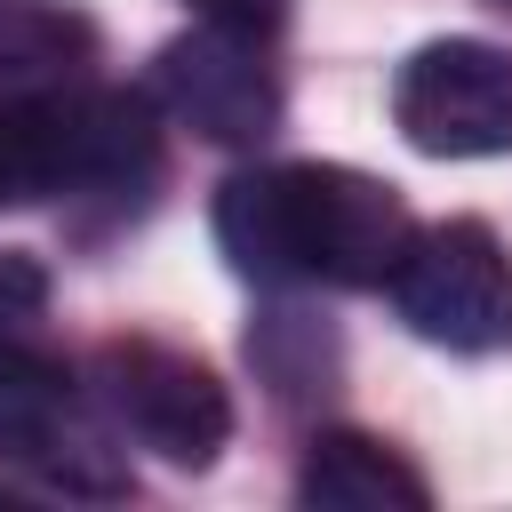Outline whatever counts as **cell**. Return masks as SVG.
<instances>
[{"label": "cell", "instance_id": "cell-1", "mask_svg": "<svg viewBox=\"0 0 512 512\" xmlns=\"http://www.w3.org/2000/svg\"><path fill=\"white\" fill-rule=\"evenodd\" d=\"M408 232L416 216L400 208V192L360 168L288 160V168H240L216 192V248L256 288H312V280L384 288Z\"/></svg>", "mask_w": 512, "mask_h": 512}, {"label": "cell", "instance_id": "cell-2", "mask_svg": "<svg viewBox=\"0 0 512 512\" xmlns=\"http://www.w3.org/2000/svg\"><path fill=\"white\" fill-rule=\"evenodd\" d=\"M392 312L448 352H504L512 344V256L488 224H432L408 232L400 264L384 272Z\"/></svg>", "mask_w": 512, "mask_h": 512}, {"label": "cell", "instance_id": "cell-3", "mask_svg": "<svg viewBox=\"0 0 512 512\" xmlns=\"http://www.w3.org/2000/svg\"><path fill=\"white\" fill-rule=\"evenodd\" d=\"M96 408L120 440L152 448L160 464H216V448L232 440V392L168 344H104L96 352Z\"/></svg>", "mask_w": 512, "mask_h": 512}, {"label": "cell", "instance_id": "cell-4", "mask_svg": "<svg viewBox=\"0 0 512 512\" xmlns=\"http://www.w3.org/2000/svg\"><path fill=\"white\" fill-rule=\"evenodd\" d=\"M40 152H48V192L64 200H104V208H136L160 184V112L136 88H64L40 96Z\"/></svg>", "mask_w": 512, "mask_h": 512}, {"label": "cell", "instance_id": "cell-5", "mask_svg": "<svg viewBox=\"0 0 512 512\" xmlns=\"http://www.w3.org/2000/svg\"><path fill=\"white\" fill-rule=\"evenodd\" d=\"M392 120L432 160L512 152V56L496 40H424L392 80Z\"/></svg>", "mask_w": 512, "mask_h": 512}, {"label": "cell", "instance_id": "cell-6", "mask_svg": "<svg viewBox=\"0 0 512 512\" xmlns=\"http://www.w3.org/2000/svg\"><path fill=\"white\" fill-rule=\"evenodd\" d=\"M0 456L40 472L64 496H112L120 488V464H112L104 432L80 408V384L32 336L0 344Z\"/></svg>", "mask_w": 512, "mask_h": 512}, {"label": "cell", "instance_id": "cell-7", "mask_svg": "<svg viewBox=\"0 0 512 512\" xmlns=\"http://www.w3.org/2000/svg\"><path fill=\"white\" fill-rule=\"evenodd\" d=\"M152 96H160L168 120H184L192 136L232 144V152H248L280 128V80L264 64V40L224 32V24L168 40L160 64H152Z\"/></svg>", "mask_w": 512, "mask_h": 512}, {"label": "cell", "instance_id": "cell-8", "mask_svg": "<svg viewBox=\"0 0 512 512\" xmlns=\"http://www.w3.org/2000/svg\"><path fill=\"white\" fill-rule=\"evenodd\" d=\"M96 64V24L64 0H0V96L40 104L80 88Z\"/></svg>", "mask_w": 512, "mask_h": 512}, {"label": "cell", "instance_id": "cell-9", "mask_svg": "<svg viewBox=\"0 0 512 512\" xmlns=\"http://www.w3.org/2000/svg\"><path fill=\"white\" fill-rule=\"evenodd\" d=\"M296 496L320 512H424L432 488L416 464H400V448L368 440V432H320L304 448Z\"/></svg>", "mask_w": 512, "mask_h": 512}, {"label": "cell", "instance_id": "cell-10", "mask_svg": "<svg viewBox=\"0 0 512 512\" xmlns=\"http://www.w3.org/2000/svg\"><path fill=\"white\" fill-rule=\"evenodd\" d=\"M48 200V152H40V112L0 96V208Z\"/></svg>", "mask_w": 512, "mask_h": 512}, {"label": "cell", "instance_id": "cell-11", "mask_svg": "<svg viewBox=\"0 0 512 512\" xmlns=\"http://www.w3.org/2000/svg\"><path fill=\"white\" fill-rule=\"evenodd\" d=\"M40 304H48V272L32 256H0V344L8 336H32Z\"/></svg>", "mask_w": 512, "mask_h": 512}, {"label": "cell", "instance_id": "cell-12", "mask_svg": "<svg viewBox=\"0 0 512 512\" xmlns=\"http://www.w3.org/2000/svg\"><path fill=\"white\" fill-rule=\"evenodd\" d=\"M192 8H200V24L248 32V40H272V32H280V16H288V0H192Z\"/></svg>", "mask_w": 512, "mask_h": 512}]
</instances>
